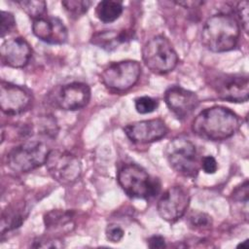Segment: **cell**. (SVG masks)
I'll return each mask as SVG.
<instances>
[{
	"instance_id": "obj_6",
	"label": "cell",
	"mask_w": 249,
	"mask_h": 249,
	"mask_svg": "<svg viewBox=\"0 0 249 249\" xmlns=\"http://www.w3.org/2000/svg\"><path fill=\"white\" fill-rule=\"evenodd\" d=\"M165 157L170 167L177 173L196 177L199 163L195 144L187 138L176 137L168 142L165 148Z\"/></svg>"
},
{
	"instance_id": "obj_26",
	"label": "cell",
	"mask_w": 249,
	"mask_h": 249,
	"mask_svg": "<svg viewBox=\"0 0 249 249\" xmlns=\"http://www.w3.org/2000/svg\"><path fill=\"white\" fill-rule=\"evenodd\" d=\"M16 23V18L12 13L1 11V37L4 38L7 34L13 32L17 27Z\"/></svg>"
},
{
	"instance_id": "obj_31",
	"label": "cell",
	"mask_w": 249,
	"mask_h": 249,
	"mask_svg": "<svg viewBox=\"0 0 249 249\" xmlns=\"http://www.w3.org/2000/svg\"><path fill=\"white\" fill-rule=\"evenodd\" d=\"M147 244H148V247L152 249H161L166 247L165 239L161 235H158V234L151 236L147 240Z\"/></svg>"
},
{
	"instance_id": "obj_30",
	"label": "cell",
	"mask_w": 249,
	"mask_h": 249,
	"mask_svg": "<svg viewBox=\"0 0 249 249\" xmlns=\"http://www.w3.org/2000/svg\"><path fill=\"white\" fill-rule=\"evenodd\" d=\"M201 168L207 174H214L218 169L217 160L212 156H205L201 160Z\"/></svg>"
},
{
	"instance_id": "obj_20",
	"label": "cell",
	"mask_w": 249,
	"mask_h": 249,
	"mask_svg": "<svg viewBox=\"0 0 249 249\" xmlns=\"http://www.w3.org/2000/svg\"><path fill=\"white\" fill-rule=\"evenodd\" d=\"M124 11L121 2L113 0H104L97 4L95 8V15L97 18L104 22L110 23L117 20Z\"/></svg>"
},
{
	"instance_id": "obj_14",
	"label": "cell",
	"mask_w": 249,
	"mask_h": 249,
	"mask_svg": "<svg viewBox=\"0 0 249 249\" xmlns=\"http://www.w3.org/2000/svg\"><path fill=\"white\" fill-rule=\"evenodd\" d=\"M164 101L168 109L180 120L190 117L199 104V99L196 92L178 86H173L166 89Z\"/></svg>"
},
{
	"instance_id": "obj_32",
	"label": "cell",
	"mask_w": 249,
	"mask_h": 249,
	"mask_svg": "<svg viewBox=\"0 0 249 249\" xmlns=\"http://www.w3.org/2000/svg\"><path fill=\"white\" fill-rule=\"evenodd\" d=\"M175 3L179 6H183L184 8H197L199 5L203 4V2L201 1H181Z\"/></svg>"
},
{
	"instance_id": "obj_25",
	"label": "cell",
	"mask_w": 249,
	"mask_h": 249,
	"mask_svg": "<svg viewBox=\"0 0 249 249\" xmlns=\"http://www.w3.org/2000/svg\"><path fill=\"white\" fill-rule=\"evenodd\" d=\"M231 198L236 204H248L249 198V185L248 180H245L241 185L237 186L231 193Z\"/></svg>"
},
{
	"instance_id": "obj_13",
	"label": "cell",
	"mask_w": 249,
	"mask_h": 249,
	"mask_svg": "<svg viewBox=\"0 0 249 249\" xmlns=\"http://www.w3.org/2000/svg\"><path fill=\"white\" fill-rule=\"evenodd\" d=\"M124 131L130 141L146 144L163 138L167 134L168 128L164 121L158 118L128 124L124 127Z\"/></svg>"
},
{
	"instance_id": "obj_8",
	"label": "cell",
	"mask_w": 249,
	"mask_h": 249,
	"mask_svg": "<svg viewBox=\"0 0 249 249\" xmlns=\"http://www.w3.org/2000/svg\"><path fill=\"white\" fill-rule=\"evenodd\" d=\"M45 165L49 174L62 185L73 184L82 174L80 160L67 151L51 150Z\"/></svg>"
},
{
	"instance_id": "obj_10",
	"label": "cell",
	"mask_w": 249,
	"mask_h": 249,
	"mask_svg": "<svg viewBox=\"0 0 249 249\" xmlns=\"http://www.w3.org/2000/svg\"><path fill=\"white\" fill-rule=\"evenodd\" d=\"M212 88L223 100L235 103L248 100L249 82L247 74H222L214 79Z\"/></svg>"
},
{
	"instance_id": "obj_29",
	"label": "cell",
	"mask_w": 249,
	"mask_h": 249,
	"mask_svg": "<svg viewBox=\"0 0 249 249\" xmlns=\"http://www.w3.org/2000/svg\"><path fill=\"white\" fill-rule=\"evenodd\" d=\"M105 233H106L107 239L113 243L120 242L124 234V230L119 225H116V224L108 225L106 228Z\"/></svg>"
},
{
	"instance_id": "obj_17",
	"label": "cell",
	"mask_w": 249,
	"mask_h": 249,
	"mask_svg": "<svg viewBox=\"0 0 249 249\" xmlns=\"http://www.w3.org/2000/svg\"><path fill=\"white\" fill-rule=\"evenodd\" d=\"M44 224L48 231L52 233H66L75 227L74 213L70 210L53 209L44 215Z\"/></svg>"
},
{
	"instance_id": "obj_21",
	"label": "cell",
	"mask_w": 249,
	"mask_h": 249,
	"mask_svg": "<svg viewBox=\"0 0 249 249\" xmlns=\"http://www.w3.org/2000/svg\"><path fill=\"white\" fill-rule=\"evenodd\" d=\"M23 12L33 20L45 17L47 12V3L43 0H23L17 1Z\"/></svg>"
},
{
	"instance_id": "obj_22",
	"label": "cell",
	"mask_w": 249,
	"mask_h": 249,
	"mask_svg": "<svg viewBox=\"0 0 249 249\" xmlns=\"http://www.w3.org/2000/svg\"><path fill=\"white\" fill-rule=\"evenodd\" d=\"M92 2L88 0H64L61 2L66 13L73 18H78L88 12Z\"/></svg>"
},
{
	"instance_id": "obj_24",
	"label": "cell",
	"mask_w": 249,
	"mask_h": 249,
	"mask_svg": "<svg viewBox=\"0 0 249 249\" xmlns=\"http://www.w3.org/2000/svg\"><path fill=\"white\" fill-rule=\"evenodd\" d=\"M189 224L196 230H206L212 225L211 217L203 212H195L189 217Z\"/></svg>"
},
{
	"instance_id": "obj_16",
	"label": "cell",
	"mask_w": 249,
	"mask_h": 249,
	"mask_svg": "<svg viewBox=\"0 0 249 249\" xmlns=\"http://www.w3.org/2000/svg\"><path fill=\"white\" fill-rule=\"evenodd\" d=\"M32 55L29 43L22 37L5 40L0 47V56L3 64L13 67H24Z\"/></svg>"
},
{
	"instance_id": "obj_23",
	"label": "cell",
	"mask_w": 249,
	"mask_h": 249,
	"mask_svg": "<svg viewBox=\"0 0 249 249\" xmlns=\"http://www.w3.org/2000/svg\"><path fill=\"white\" fill-rule=\"evenodd\" d=\"M134 106L139 114H149L158 108V101L150 96H140L135 98Z\"/></svg>"
},
{
	"instance_id": "obj_19",
	"label": "cell",
	"mask_w": 249,
	"mask_h": 249,
	"mask_svg": "<svg viewBox=\"0 0 249 249\" xmlns=\"http://www.w3.org/2000/svg\"><path fill=\"white\" fill-rule=\"evenodd\" d=\"M129 37L130 36L126 30L120 32L114 30H105L95 33L91 38V43L104 50L111 51L116 49L120 43H124L128 40Z\"/></svg>"
},
{
	"instance_id": "obj_2",
	"label": "cell",
	"mask_w": 249,
	"mask_h": 249,
	"mask_svg": "<svg viewBox=\"0 0 249 249\" xmlns=\"http://www.w3.org/2000/svg\"><path fill=\"white\" fill-rule=\"evenodd\" d=\"M239 36L240 27L237 19L230 14L219 13L206 19L200 40L207 50L213 53H224L235 48Z\"/></svg>"
},
{
	"instance_id": "obj_15",
	"label": "cell",
	"mask_w": 249,
	"mask_h": 249,
	"mask_svg": "<svg viewBox=\"0 0 249 249\" xmlns=\"http://www.w3.org/2000/svg\"><path fill=\"white\" fill-rule=\"evenodd\" d=\"M32 31L38 39L52 45L64 44L68 38L66 26L55 17H43L33 20Z\"/></svg>"
},
{
	"instance_id": "obj_12",
	"label": "cell",
	"mask_w": 249,
	"mask_h": 249,
	"mask_svg": "<svg viewBox=\"0 0 249 249\" xmlns=\"http://www.w3.org/2000/svg\"><path fill=\"white\" fill-rule=\"evenodd\" d=\"M32 96L23 87L1 81L0 84V105L3 113L16 116L24 112L31 104Z\"/></svg>"
},
{
	"instance_id": "obj_3",
	"label": "cell",
	"mask_w": 249,
	"mask_h": 249,
	"mask_svg": "<svg viewBox=\"0 0 249 249\" xmlns=\"http://www.w3.org/2000/svg\"><path fill=\"white\" fill-rule=\"evenodd\" d=\"M117 180L124 192L132 198L149 199L160 190V181L136 163L123 165L118 171Z\"/></svg>"
},
{
	"instance_id": "obj_9",
	"label": "cell",
	"mask_w": 249,
	"mask_h": 249,
	"mask_svg": "<svg viewBox=\"0 0 249 249\" xmlns=\"http://www.w3.org/2000/svg\"><path fill=\"white\" fill-rule=\"evenodd\" d=\"M190 204V195L182 186L168 188L158 201L157 209L161 219L174 223L182 218Z\"/></svg>"
},
{
	"instance_id": "obj_1",
	"label": "cell",
	"mask_w": 249,
	"mask_h": 249,
	"mask_svg": "<svg viewBox=\"0 0 249 249\" xmlns=\"http://www.w3.org/2000/svg\"><path fill=\"white\" fill-rule=\"evenodd\" d=\"M239 125V118L233 111L224 106H212L194 119L192 130L205 140L222 141L231 137Z\"/></svg>"
},
{
	"instance_id": "obj_27",
	"label": "cell",
	"mask_w": 249,
	"mask_h": 249,
	"mask_svg": "<svg viewBox=\"0 0 249 249\" xmlns=\"http://www.w3.org/2000/svg\"><path fill=\"white\" fill-rule=\"evenodd\" d=\"M235 11H236L238 20L241 22L242 28L247 33L248 26H249V3H248V1L238 2L236 5V8H235Z\"/></svg>"
},
{
	"instance_id": "obj_33",
	"label": "cell",
	"mask_w": 249,
	"mask_h": 249,
	"mask_svg": "<svg viewBox=\"0 0 249 249\" xmlns=\"http://www.w3.org/2000/svg\"><path fill=\"white\" fill-rule=\"evenodd\" d=\"M246 243H247V240H245V241H243V242H241V243H239V244H238V245H237V247H239V246H241V247H242V246H244V245H245V244H246Z\"/></svg>"
},
{
	"instance_id": "obj_18",
	"label": "cell",
	"mask_w": 249,
	"mask_h": 249,
	"mask_svg": "<svg viewBox=\"0 0 249 249\" xmlns=\"http://www.w3.org/2000/svg\"><path fill=\"white\" fill-rule=\"evenodd\" d=\"M27 214L28 211L22 202L9 205L1 215V235L4 236L7 232L19 228L26 219Z\"/></svg>"
},
{
	"instance_id": "obj_5",
	"label": "cell",
	"mask_w": 249,
	"mask_h": 249,
	"mask_svg": "<svg viewBox=\"0 0 249 249\" xmlns=\"http://www.w3.org/2000/svg\"><path fill=\"white\" fill-rule=\"evenodd\" d=\"M50 151L44 142L29 140L10 150L6 163L15 172H28L45 164Z\"/></svg>"
},
{
	"instance_id": "obj_28",
	"label": "cell",
	"mask_w": 249,
	"mask_h": 249,
	"mask_svg": "<svg viewBox=\"0 0 249 249\" xmlns=\"http://www.w3.org/2000/svg\"><path fill=\"white\" fill-rule=\"evenodd\" d=\"M31 246L35 248H62L64 245L59 239L52 236H47L36 238Z\"/></svg>"
},
{
	"instance_id": "obj_7",
	"label": "cell",
	"mask_w": 249,
	"mask_h": 249,
	"mask_svg": "<svg viewBox=\"0 0 249 249\" xmlns=\"http://www.w3.org/2000/svg\"><path fill=\"white\" fill-rule=\"evenodd\" d=\"M141 74L140 63L126 59L109 64L100 74L104 86L115 91H125L132 88Z\"/></svg>"
},
{
	"instance_id": "obj_11",
	"label": "cell",
	"mask_w": 249,
	"mask_h": 249,
	"mask_svg": "<svg viewBox=\"0 0 249 249\" xmlns=\"http://www.w3.org/2000/svg\"><path fill=\"white\" fill-rule=\"evenodd\" d=\"M90 99L89 87L81 82H73L61 86L53 97L54 106L65 111H76L88 105Z\"/></svg>"
},
{
	"instance_id": "obj_4",
	"label": "cell",
	"mask_w": 249,
	"mask_h": 249,
	"mask_svg": "<svg viewBox=\"0 0 249 249\" xmlns=\"http://www.w3.org/2000/svg\"><path fill=\"white\" fill-rule=\"evenodd\" d=\"M142 59L146 67L156 74L172 71L179 61L172 44L163 35L154 36L144 45Z\"/></svg>"
}]
</instances>
